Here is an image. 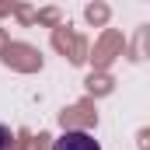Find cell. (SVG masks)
I'll return each instance as SVG.
<instances>
[{
	"label": "cell",
	"instance_id": "cell-2",
	"mask_svg": "<svg viewBox=\"0 0 150 150\" xmlns=\"http://www.w3.org/2000/svg\"><path fill=\"white\" fill-rule=\"evenodd\" d=\"M7 147H11V129L0 126V150H7Z\"/></svg>",
	"mask_w": 150,
	"mask_h": 150
},
{
	"label": "cell",
	"instance_id": "cell-1",
	"mask_svg": "<svg viewBox=\"0 0 150 150\" xmlns=\"http://www.w3.org/2000/svg\"><path fill=\"white\" fill-rule=\"evenodd\" d=\"M52 150H101V143H98L91 133H84V129H67V133L52 143Z\"/></svg>",
	"mask_w": 150,
	"mask_h": 150
}]
</instances>
